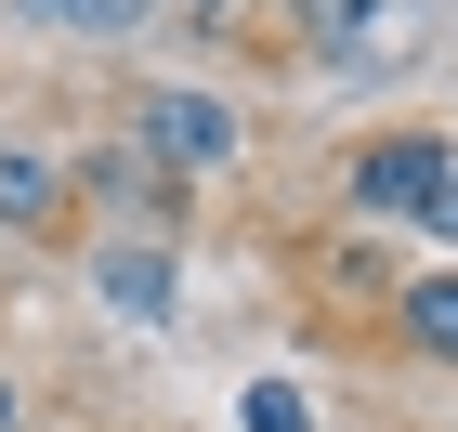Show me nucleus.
<instances>
[{
    "instance_id": "obj_1",
    "label": "nucleus",
    "mask_w": 458,
    "mask_h": 432,
    "mask_svg": "<svg viewBox=\"0 0 458 432\" xmlns=\"http://www.w3.org/2000/svg\"><path fill=\"white\" fill-rule=\"evenodd\" d=\"M131 144H144L171 183H210V171H236V157H249V118L223 106V92H197V79H157V92L131 106Z\"/></svg>"
},
{
    "instance_id": "obj_2",
    "label": "nucleus",
    "mask_w": 458,
    "mask_h": 432,
    "mask_svg": "<svg viewBox=\"0 0 458 432\" xmlns=\"http://www.w3.org/2000/svg\"><path fill=\"white\" fill-rule=\"evenodd\" d=\"M458 171V144L445 131H380V144H353L341 183H353V210H380V223H420V197Z\"/></svg>"
},
{
    "instance_id": "obj_3",
    "label": "nucleus",
    "mask_w": 458,
    "mask_h": 432,
    "mask_svg": "<svg viewBox=\"0 0 458 432\" xmlns=\"http://www.w3.org/2000/svg\"><path fill=\"white\" fill-rule=\"evenodd\" d=\"M92 301L131 315V327H157L171 315V236H106V250H92Z\"/></svg>"
},
{
    "instance_id": "obj_4",
    "label": "nucleus",
    "mask_w": 458,
    "mask_h": 432,
    "mask_svg": "<svg viewBox=\"0 0 458 432\" xmlns=\"http://www.w3.org/2000/svg\"><path fill=\"white\" fill-rule=\"evenodd\" d=\"M66 197H92V210H131V197H144V210H157V223L183 210V183L157 171L144 144H92V157H66Z\"/></svg>"
},
{
    "instance_id": "obj_5",
    "label": "nucleus",
    "mask_w": 458,
    "mask_h": 432,
    "mask_svg": "<svg viewBox=\"0 0 458 432\" xmlns=\"http://www.w3.org/2000/svg\"><path fill=\"white\" fill-rule=\"evenodd\" d=\"M79 197H66V157L53 144H0V236H53Z\"/></svg>"
},
{
    "instance_id": "obj_6",
    "label": "nucleus",
    "mask_w": 458,
    "mask_h": 432,
    "mask_svg": "<svg viewBox=\"0 0 458 432\" xmlns=\"http://www.w3.org/2000/svg\"><path fill=\"white\" fill-rule=\"evenodd\" d=\"M393 327H406V354L458 367V275H420V288H393Z\"/></svg>"
},
{
    "instance_id": "obj_7",
    "label": "nucleus",
    "mask_w": 458,
    "mask_h": 432,
    "mask_svg": "<svg viewBox=\"0 0 458 432\" xmlns=\"http://www.w3.org/2000/svg\"><path fill=\"white\" fill-rule=\"evenodd\" d=\"M13 13H27V27H66V39H131L157 0H13Z\"/></svg>"
},
{
    "instance_id": "obj_8",
    "label": "nucleus",
    "mask_w": 458,
    "mask_h": 432,
    "mask_svg": "<svg viewBox=\"0 0 458 432\" xmlns=\"http://www.w3.org/2000/svg\"><path fill=\"white\" fill-rule=\"evenodd\" d=\"M249 432H301V394H288V380H262V394H249Z\"/></svg>"
},
{
    "instance_id": "obj_9",
    "label": "nucleus",
    "mask_w": 458,
    "mask_h": 432,
    "mask_svg": "<svg viewBox=\"0 0 458 432\" xmlns=\"http://www.w3.org/2000/svg\"><path fill=\"white\" fill-rule=\"evenodd\" d=\"M420 223H432V236H458V171H445V183L420 197Z\"/></svg>"
},
{
    "instance_id": "obj_10",
    "label": "nucleus",
    "mask_w": 458,
    "mask_h": 432,
    "mask_svg": "<svg viewBox=\"0 0 458 432\" xmlns=\"http://www.w3.org/2000/svg\"><path fill=\"white\" fill-rule=\"evenodd\" d=\"M0 432H27V380H13V367H0Z\"/></svg>"
},
{
    "instance_id": "obj_11",
    "label": "nucleus",
    "mask_w": 458,
    "mask_h": 432,
    "mask_svg": "<svg viewBox=\"0 0 458 432\" xmlns=\"http://www.w3.org/2000/svg\"><path fill=\"white\" fill-rule=\"evenodd\" d=\"M183 13H236V0H183Z\"/></svg>"
}]
</instances>
